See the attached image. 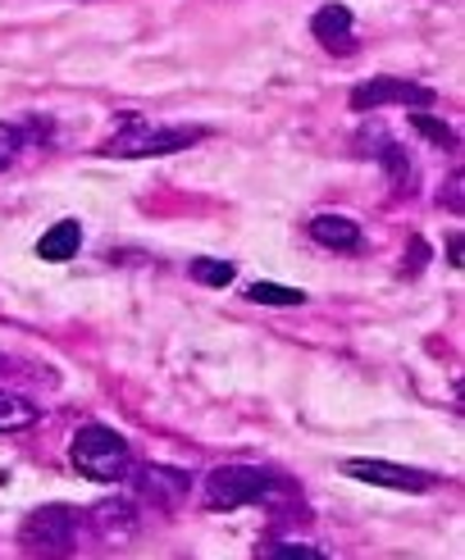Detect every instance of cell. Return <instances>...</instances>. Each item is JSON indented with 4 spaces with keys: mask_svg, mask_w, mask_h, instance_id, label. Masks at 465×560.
<instances>
[{
    "mask_svg": "<svg viewBox=\"0 0 465 560\" xmlns=\"http://www.w3.org/2000/svg\"><path fill=\"white\" fill-rule=\"evenodd\" d=\"M69 460L78 474H88L92 483H119L132 474V446L119 429L109 424H88L69 442Z\"/></svg>",
    "mask_w": 465,
    "mask_h": 560,
    "instance_id": "cell-1",
    "label": "cell"
},
{
    "mask_svg": "<svg viewBox=\"0 0 465 560\" xmlns=\"http://www.w3.org/2000/svg\"><path fill=\"white\" fill-rule=\"evenodd\" d=\"M288 483L279 474L256 469V465H219L206 474V506L210 511H242V506H260V501L283 497Z\"/></svg>",
    "mask_w": 465,
    "mask_h": 560,
    "instance_id": "cell-2",
    "label": "cell"
},
{
    "mask_svg": "<svg viewBox=\"0 0 465 560\" xmlns=\"http://www.w3.org/2000/svg\"><path fill=\"white\" fill-rule=\"evenodd\" d=\"M206 128H151V124H132L124 132H115L109 142L101 147V155H115V160H151V155H174L187 151L191 142H201Z\"/></svg>",
    "mask_w": 465,
    "mask_h": 560,
    "instance_id": "cell-3",
    "label": "cell"
},
{
    "mask_svg": "<svg viewBox=\"0 0 465 560\" xmlns=\"http://www.w3.org/2000/svg\"><path fill=\"white\" fill-rule=\"evenodd\" d=\"M19 542L33 556H69L78 542V511L73 506H42L23 520Z\"/></svg>",
    "mask_w": 465,
    "mask_h": 560,
    "instance_id": "cell-4",
    "label": "cell"
},
{
    "mask_svg": "<svg viewBox=\"0 0 465 560\" xmlns=\"http://www.w3.org/2000/svg\"><path fill=\"white\" fill-rule=\"evenodd\" d=\"M438 96L433 88H425V82H410V78H397V73H379L370 82H361V88L351 92V109H383V105H406V109H429Z\"/></svg>",
    "mask_w": 465,
    "mask_h": 560,
    "instance_id": "cell-5",
    "label": "cell"
},
{
    "mask_svg": "<svg viewBox=\"0 0 465 560\" xmlns=\"http://www.w3.org/2000/svg\"><path fill=\"white\" fill-rule=\"evenodd\" d=\"M342 474H347V479L374 483V488H393V492H429L438 483L433 474L406 469V465H393V460H347Z\"/></svg>",
    "mask_w": 465,
    "mask_h": 560,
    "instance_id": "cell-6",
    "label": "cell"
},
{
    "mask_svg": "<svg viewBox=\"0 0 465 560\" xmlns=\"http://www.w3.org/2000/svg\"><path fill=\"white\" fill-rule=\"evenodd\" d=\"M311 33L324 50H334V55H351L356 50V27H351V10L347 5H324L315 10L311 19Z\"/></svg>",
    "mask_w": 465,
    "mask_h": 560,
    "instance_id": "cell-7",
    "label": "cell"
},
{
    "mask_svg": "<svg viewBox=\"0 0 465 560\" xmlns=\"http://www.w3.org/2000/svg\"><path fill=\"white\" fill-rule=\"evenodd\" d=\"M137 488H142V497L155 501V506H178V501L191 492V479L183 469H170V465H147L142 474H137Z\"/></svg>",
    "mask_w": 465,
    "mask_h": 560,
    "instance_id": "cell-8",
    "label": "cell"
},
{
    "mask_svg": "<svg viewBox=\"0 0 465 560\" xmlns=\"http://www.w3.org/2000/svg\"><path fill=\"white\" fill-rule=\"evenodd\" d=\"M92 528H96V538L119 547L137 534V511L128 501H101V506H92Z\"/></svg>",
    "mask_w": 465,
    "mask_h": 560,
    "instance_id": "cell-9",
    "label": "cell"
},
{
    "mask_svg": "<svg viewBox=\"0 0 465 560\" xmlns=\"http://www.w3.org/2000/svg\"><path fill=\"white\" fill-rule=\"evenodd\" d=\"M78 246H82V223L78 219H60V223H50V229L42 233L37 256L50 260V265H60V260L78 256Z\"/></svg>",
    "mask_w": 465,
    "mask_h": 560,
    "instance_id": "cell-10",
    "label": "cell"
},
{
    "mask_svg": "<svg viewBox=\"0 0 465 560\" xmlns=\"http://www.w3.org/2000/svg\"><path fill=\"white\" fill-rule=\"evenodd\" d=\"M311 237L319 246H334V250H356L361 246V229H356V219H347V214H315L311 219Z\"/></svg>",
    "mask_w": 465,
    "mask_h": 560,
    "instance_id": "cell-11",
    "label": "cell"
},
{
    "mask_svg": "<svg viewBox=\"0 0 465 560\" xmlns=\"http://www.w3.org/2000/svg\"><path fill=\"white\" fill-rule=\"evenodd\" d=\"M37 424V401L19 397V392H0V433H19Z\"/></svg>",
    "mask_w": 465,
    "mask_h": 560,
    "instance_id": "cell-12",
    "label": "cell"
},
{
    "mask_svg": "<svg viewBox=\"0 0 465 560\" xmlns=\"http://www.w3.org/2000/svg\"><path fill=\"white\" fill-rule=\"evenodd\" d=\"M246 296H252L256 305H306V292L283 288V283H252Z\"/></svg>",
    "mask_w": 465,
    "mask_h": 560,
    "instance_id": "cell-13",
    "label": "cell"
},
{
    "mask_svg": "<svg viewBox=\"0 0 465 560\" xmlns=\"http://www.w3.org/2000/svg\"><path fill=\"white\" fill-rule=\"evenodd\" d=\"M191 278L197 283H206V288H229L233 283V265L229 260H191Z\"/></svg>",
    "mask_w": 465,
    "mask_h": 560,
    "instance_id": "cell-14",
    "label": "cell"
},
{
    "mask_svg": "<svg viewBox=\"0 0 465 560\" xmlns=\"http://www.w3.org/2000/svg\"><path fill=\"white\" fill-rule=\"evenodd\" d=\"M410 124H416V128L429 137V142H438L443 151H456V137H452V128H447V124H438V119L429 115V109H410Z\"/></svg>",
    "mask_w": 465,
    "mask_h": 560,
    "instance_id": "cell-15",
    "label": "cell"
},
{
    "mask_svg": "<svg viewBox=\"0 0 465 560\" xmlns=\"http://www.w3.org/2000/svg\"><path fill=\"white\" fill-rule=\"evenodd\" d=\"M265 556L269 560H324V551L306 547V542H274V547H265Z\"/></svg>",
    "mask_w": 465,
    "mask_h": 560,
    "instance_id": "cell-16",
    "label": "cell"
},
{
    "mask_svg": "<svg viewBox=\"0 0 465 560\" xmlns=\"http://www.w3.org/2000/svg\"><path fill=\"white\" fill-rule=\"evenodd\" d=\"M19 151H23V132L14 124H0V174L19 160Z\"/></svg>",
    "mask_w": 465,
    "mask_h": 560,
    "instance_id": "cell-17",
    "label": "cell"
},
{
    "mask_svg": "<svg viewBox=\"0 0 465 560\" xmlns=\"http://www.w3.org/2000/svg\"><path fill=\"white\" fill-rule=\"evenodd\" d=\"M447 250H452V256H447V260H452V265L461 269V260H465V256H461V237H452V242H447Z\"/></svg>",
    "mask_w": 465,
    "mask_h": 560,
    "instance_id": "cell-18",
    "label": "cell"
},
{
    "mask_svg": "<svg viewBox=\"0 0 465 560\" xmlns=\"http://www.w3.org/2000/svg\"><path fill=\"white\" fill-rule=\"evenodd\" d=\"M0 370H5V355H0Z\"/></svg>",
    "mask_w": 465,
    "mask_h": 560,
    "instance_id": "cell-19",
    "label": "cell"
}]
</instances>
